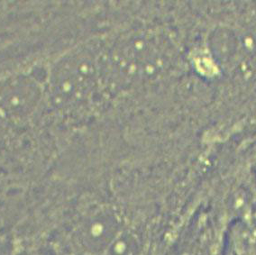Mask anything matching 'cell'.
Returning a JSON list of instances; mask_svg holds the SVG:
<instances>
[{"mask_svg":"<svg viewBox=\"0 0 256 255\" xmlns=\"http://www.w3.org/2000/svg\"><path fill=\"white\" fill-rule=\"evenodd\" d=\"M48 82L55 108L67 114L94 110L110 96L104 52L93 42L77 46L55 62Z\"/></svg>","mask_w":256,"mask_h":255,"instance_id":"cell-1","label":"cell"},{"mask_svg":"<svg viewBox=\"0 0 256 255\" xmlns=\"http://www.w3.org/2000/svg\"><path fill=\"white\" fill-rule=\"evenodd\" d=\"M121 214L113 206L102 204L83 213L75 226V237L84 252L105 254L124 228Z\"/></svg>","mask_w":256,"mask_h":255,"instance_id":"cell-2","label":"cell"}]
</instances>
